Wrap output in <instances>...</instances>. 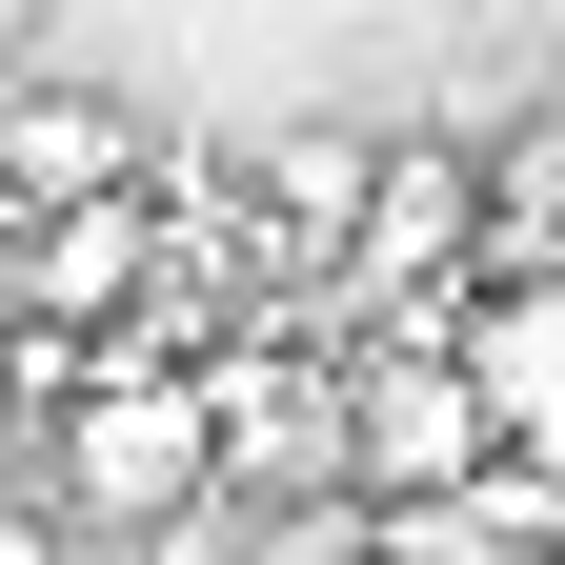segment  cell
Returning a JSON list of instances; mask_svg holds the SVG:
<instances>
[{"label": "cell", "instance_id": "obj_5", "mask_svg": "<svg viewBox=\"0 0 565 565\" xmlns=\"http://www.w3.org/2000/svg\"><path fill=\"white\" fill-rule=\"evenodd\" d=\"M505 243V202H484L465 141H384V202H364V263H343V303H404V282H445Z\"/></svg>", "mask_w": 565, "mask_h": 565}, {"label": "cell", "instance_id": "obj_6", "mask_svg": "<svg viewBox=\"0 0 565 565\" xmlns=\"http://www.w3.org/2000/svg\"><path fill=\"white\" fill-rule=\"evenodd\" d=\"M445 343H465V384H484V424H505V445H565V263H505Z\"/></svg>", "mask_w": 565, "mask_h": 565}, {"label": "cell", "instance_id": "obj_7", "mask_svg": "<svg viewBox=\"0 0 565 565\" xmlns=\"http://www.w3.org/2000/svg\"><path fill=\"white\" fill-rule=\"evenodd\" d=\"M0 565H82V505H61V465H41V484L0 465Z\"/></svg>", "mask_w": 565, "mask_h": 565}, {"label": "cell", "instance_id": "obj_4", "mask_svg": "<svg viewBox=\"0 0 565 565\" xmlns=\"http://www.w3.org/2000/svg\"><path fill=\"white\" fill-rule=\"evenodd\" d=\"M162 182V141H141L102 82H0V202L61 223V202H141Z\"/></svg>", "mask_w": 565, "mask_h": 565}, {"label": "cell", "instance_id": "obj_2", "mask_svg": "<svg viewBox=\"0 0 565 565\" xmlns=\"http://www.w3.org/2000/svg\"><path fill=\"white\" fill-rule=\"evenodd\" d=\"M484 465H505V424H484V384H465L445 323L343 343V505H465Z\"/></svg>", "mask_w": 565, "mask_h": 565}, {"label": "cell", "instance_id": "obj_1", "mask_svg": "<svg viewBox=\"0 0 565 565\" xmlns=\"http://www.w3.org/2000/svg\"><path fill=\"white\" fill-rule=\"evenodd\" d=\"M61 505L121 525V545H182L223 505V384H202L182 323H121V364L61 404Z\"/></svg>", "mask_w": 565, "mask_h": 565}, {"label": "cell", "instance_id": "obj_3", "mask_svg": "<svg viewBox=\"0 0 565 565\" xmlns=\"http://www.w3.org/2000/svg\"><path fill=\"white\" fill-rule=\"evenodd\" d=\"M364 202H384V141H364V121H323V102H303V121H263V141H243V223H263L282 282H343V263H364Z\"/></svg>", "mask_w": 565, "mask_h": 565}, {"label": "cell", "instance_id": "obj_8", "mask_svg": "<svg viewBox=\"0 0 565 565\" xmlns=\"http://www.w3.org/2000/svg\"><path fill=\"white\" fill-rule=\"evenodd\" d=\"M0 223H21V202H0Z\"/></svg>", "mask_w": 565, "mask_h": 565}]
</instances>
